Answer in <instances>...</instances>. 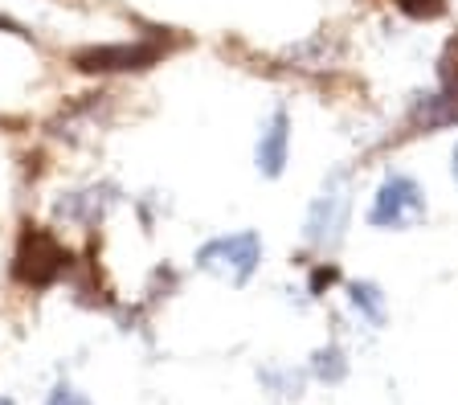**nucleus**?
<instances>
[{"label": "nucleus", "instance_id": "39448f33", "mask_svg": "<svg viewBox=\"0 0 458 405\" xmlns=\"http://www.w3.org/2000/svg\"><path fill=\"white\" fill-rule=\"evenodd\" d=\"M286 144H291V119H286V111H275L267 123V131H262V139H258V168L267 176H278L286 165Z\"/></svg>", "mask_w": 458, "mask_h": 405}, {"label": "nucleus", "instance_id": "6e6552de", "mask_svg": "<svg viewBox=\"0 0 458 405\" xmlns=\"http://www.w3.org/2000/svg\"><path fill=\"white\" fill-rule=\"evenodd\" d=\"M352 303H356V308H369L372 319H381V295H377V287H356L352 291Z\"/></svg>", "mask_w": 458, "mask_h": 405}, {"label": "nucleus", "instance_id": "0eeeda50", "mask_svg": "<svg viewBox=\"0 0 458 405\" xmlns=\"http://www.w3.org/2000/svg\"><path fill=\"white\" fill-rule=\"evenodd\" d=\"M397 9L418 17V21H434L446 13V0H397Z\"/></svg>", "mask_w": 458, "mask_h": 405}, {"label": "nucleus", "instance_id": "9b49d317", "mask_svg": "<svg viewBox=\"0 0 458 405\" xmlns=\"http://www.w3.org/2000/svg\"><path fill=\"white\" fill-rule=\"evenodd\" d=\"M0 30H13V25H9V21H4V17H0Z\"/></svg>", "mask_w": 458, "mask_h": 405}, {"label": "nucleus", "instance_id": "423d86ee", "mask_svg": "<svg viewBox=\"0 0 458 405\" xmlns=\"http://www.w3.org/2000/svg\"><path fill=\"white\" fill-rule=\"evenodd\" d=\"M344 213H348V197H340V193H324L319 201H315V209H311V217H307V238L311 241H324L327 233H340V225H344Z\"/></svg>", "mask_w": 458, "mask_h": 405}, {"label": "nucleus", "instance_id": "1a4fd4ad", "mask_svg": "<svg viewBox=\"0 0 458 405\" xmlns=\"http://www.w3.org/2000/svg\"><path fill=\"white\" fill-rule=\"evenodd\" d=\"M49 405H90V401H86V397L78 393V389L57 385V389H54V397H49Z\"/></svg>", "mask_w": 458, "mask_h": 405}, {"label": "nucleus", "instance_id": "f03ea898", "mask_svg": "<svg viewBox=\"0 0 458 405\" xmlns=\"http://www.w3.org/2000/svg\"><path fill=\"white\" fill-rule=\"evenodd\" d=\"M258 262H262V241H258V233H250V230L209 241V246L197 254L200 270L221 274V279H229V283H246L258 270Z\"/></svg>", "mask_w": 458, "mask_h": 405}, {"label": "nucleus", "instance_id": "f8f14e48", "mask_svg": "<svg viewBox=\"0 0 458 405\" xmlns=\"http://www.w3.org/2000/svg\"><path fill=\"white\" fill-rule=\"evenodd\" d=\"M0 405H13V401H9V397H0Z\"/></svg>", "mask_w": 458, "mask_h": 405}, {"label": "nucleus", "instance_id": "9d476101", "mask_svg": "<svg viewBox=\"0 0 458 405\" xmlns=\"http://www.w3.org/2000/svg\"><path fill=\"white\" fill-rule=\"evenodd\" d=\"M454 181H458V148H454Z\"/></svg>", "mask_w": 458, "mask_h": 405}, {"label": "nucleus", "instance_id": "20e7f679", "mask_svg": "<svg viewBox=\"0 0 458 405\" xmlns=\"http://www.w3.org/2000/svg\"><path fill=\"white\" fill-rule=\"evenodd\" d=\"M164 58L160 41H119V46H95L74 54L82 74H119V70H148Z\"/></svg>", "mask_w": 458, "mask_h": 405}, {"label": "nucleus", "instance_id": "7ed1b4c3", "mask_svg": "<svg viewBox=\"0 0 458 405\" xmlns=\"http://www.w3.org/2000/svg\"><path fill=\"white\" fill-rule=\"evenodd\" d=\"M421 213H426V197H421V189L410 181V176L393 173L389 181L381 184L377 201H372L369 222L381 225V230H405V225L418 222Z\"/></svg>", "mask_w": 458, "mask_h": 405}, {"label": "nucleus", "instance_id": "f257e3e1", "mask_svg": "<svg viewBox=\"0 0 458 405\" xmlns=\"http://www.w3.org/2000/svg\"><path fill=\"white\" fill-rule=\"evenodd\" d=\"M70 270V250L41 225H25L17 241V254H13V279L21 287H54L62 274Z\"/></svg>", "mask_w": 458, "mask_h": 405}]
</instances>
